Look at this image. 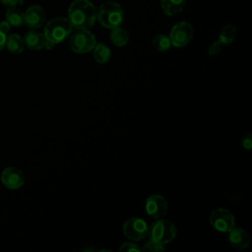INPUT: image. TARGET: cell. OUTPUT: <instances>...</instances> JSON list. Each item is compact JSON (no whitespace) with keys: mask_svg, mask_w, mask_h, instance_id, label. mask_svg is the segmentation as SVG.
<instances>
[{"mask_svg":"<svg viewBox=\"0 0 252 252\" xmlns=\"http://www.w3.org/2000/svg\"><path fill=\"white\" fill-rule=\"evenodd\" d=\"M96 19V10L88 0H75L68 10V20L77 30H88Z\"/></svg>","mask_w":252,"mask_h":252,"instance_id":"1","label":"cell"},{"mask_svg":"<svg viewBox=\"0 0 252 252\" xmlns=\"http://www.w3.org/2000/svg\"><path fill=\"white\" fill-rule=\"evenodd\" d=\"M177 233L175 224L168 220H158L148 227L149 238L158 244L165 245L172 241Z\"/></svg>","mask_w":252,"mask_h":252,"instance_id":"2","label":"cell"},{"mask_svg":"<svg viewBox=\"0 0 252 252\" xmlns=\"http://www.w3.org/2000/svg\"><path fill=\"white\" fill-rule=\"evenodd\" d=\"M96 17L104 28L113 29L119 27L124 19V12L122 7L116 2L103 3L97 13Z\"/></svg>","mask_w":252,"mask_h":252,"instance_id":"3","label":"cell"},{"mask_svg":"<svg viewBox=\"0 0 252 252\" xmlns=\"http://www.w3.org/2000/svg\"><path fill=\"white\" fill-rule=\"evenodd\" d=\"M72 32V26L68 19L65 18H54L50 20L44 28L45 38L53 44L60 43L66 39Z\"/></svg>","mask_w":252,"mask_h":252,"instance_id":"4","label":"cell"},{"mask_svg":"<svg viewBox=\"0 0 252 252\" xmlns=\"http://www.w3.org/2000/svg\"><path fill=\"white\" fill-rule=\"evenodd\" d=\"M70 48L76 53H87L94 47L96 40L94 35L88 30H78L70 38Z\"/></svg>","mask_w":252,"mask_h":252,"instance_id":"5","label":"cell"},{"mask_svg":"<svg viewBox=\"0 0 252 252\" xmlns=\"http://www.w3.org/2000/svg\"><path fill=\"white\" fill-rule=\"evenodd\" d=\"M211 225L218 231L228 232L235 226V219L233 215L224 208L214 210L209 217Z\"/></svg>","mask_w":252,"mask_h":252,"instance_id":"6","label":"cell"},{"mask_svg":"<svg viewBox=\"0 0 252 252\" xmlns=\"http://www.w3.org/2000/svg\"><path fill=\"white\" fill-rule=\"evenodd\" d=\"M148 224L140 218H131L123 224L124 235L132 241H141L148 235Z\"/></svg>","mask_w":252,"mask_h":252,"instance_id":"7","label":"cell"},{"mask_svg":"<svg viewBox=\"0 0 252 252\" xmlns=\"http://www.w3.org/2000/svg\"><path fill=\"white\" fill-rule=\"evenodd\" d=\"M193 36V28L187 22L177 23L170 31L169 39L171 45L175 47H183L189 43Z\"/></svg>","mask_w":252,"mask_h":252,"instance_id":"8","label":"cell"},{"mask_svg":"<svg viewBox=\"0 0 252 252\" xmlns=\"http://www.w3.org/2000/svg\"><path fill=\"white\" fill-rule=\"evenodd\" d=\"M145 209L150 217L158 219L166 214L167 202L163 196L159 194H153L146 200Z\"/></svg>","mask_w":252,"mask_h":252,"instance_id":"9","label":"cell"},{"mask_svg":"<svg viewBox=\"0 0 252 252\" xmlns=\"http://www.w3.org/2000/svg\"><path fill=\"white\" fill-rule=\"evenodd\" d=\"M25 24L32 29H39L45 22V12L44 9L39 5H32L27 9L24 13Z\"/></svg>","mask_w":252,"mask_h":252,"instance_id":"10","label":"cell"},{"mask_svg":"<svg viewBox=\"0 0 252 252\" xmlns=\"http://www.w3.org/2000/svg\"><path fill=\"white\" fill-rule=\"evenodd\" d=\"M1 182L8 189H18L25 182L23 172L16 167H7L2 171Z\"/></svg>","mask_w":252,"mask_h":252,"instance_id":"11","label":"cell"},{"mask_svg":"<svg viewBox=\"0 0 252 252\" xmlns=\"http://www.w3.org/2000/svg\"><path fill=\"white\" fill-rule=\"evenodd\" d=\"M228 242L236 249H246L250 244V237L244 229L234 226L228 231Z\"/></svg>","mask_w":252,"mask_h":252,"instance_id":"12","label":"cell"},{"mask_svg":"<svg viewBox=\"0 0 252 252\" xmlns=\"http://www.w3.org/2000/svg\"><path fill=\"white\" fill-rule=\"evenodd\" d=\"M25 45L32 50H39L45 47L46 38L43 33L36 31H30L24 37Z\"/></svg>","mask_w":252,"mask_h":252,"instance_id":"13","label":"cell"},{"mask_svg":"<svg viewBox=\"0 0 252 252\" xmlns=\"http://www.w3.org/2000/svg\"><path fill=\"white\" fill-rule=\"evenodd\" d=\"M185 5V0H161V9L164 14L174 16L179 14Z\"/></svg>","mask_w":252,"mask_h":252,"instance_id":"14","label":"cell"},{"mask_svg":"<svg viewBox=\"0 0 252 252\" xmlns=\"http://www.w3.org/2000/svg\"><path fill=\"white\" fill-rule=\"evenodd\" d=\"M5 46H7L8 50L11 53L14 54H20L23 52L24 47H25V43H24V39L17 33H12L9 34L6 37V44Z\"/></svg>","mask_w":252,"mask_h":252,"instance_id":"15","label":"cell"},{"mask_svg":"<svg viewBox=\"0 0 252 252\" xmlns=\"http://www.w3.org/2000/svg\"><path fill=\"white\" fill-rule=\"evenodd\" d=\"M93 56L97 63L105 64L111 57V51L107 45L103 43H97L93 48Z\"/></svg>","mask_w":252,"mask_h":252,"instance_id":"16","label":"cell"},{"mask_svg":"<svg viewBox=\"0 0 252 252\" xmlns=\"http://www.w3.org/2000/svg\"><path fill=\"white\" fill-rule=\"evenodd\" d=\"M6 21L13 27H21L25 24L24 13L15 6L9 7L5 14Z\"/></svg>","mask_w":252,"mask_h":252,"instance_id":"17","label":"cell"},{"mask_svg":"<svg viewBox=\"0 0 252 252\" xmlns=\"http://www.w3.org/2000/svg\"><path fill=\"white\" fill-rule=\"evenodd\" d=\"M109 36H110V39H111L112 43L116 46H119V47L126 45L129 41L128 32L126 30L120 28V26L111 29Z\"/></svg>","mask_w":252,"mask_h":252,"instance_id":"18","label":"cell"},{"mask_svg":"<svg viewBox=\"0 0 252 252\" xmlns=\"http://www.w3.org/2000/svg\"><path fill=\"white\" fill-rule=\"evenodd\" d=\"M237 29L234 25H226L222 28V30L220 32L219 40L220 44H229L231 43L236 35Z\"/></svg>","mask_w":252,"mask_h":252,"instance_id":"19","label":"cell"},{"mask_svg":"<svg viewBox=\"0 0 252 252\" xmlns=\"http://www.w3.org/2000/svg\"><path fill=\"white\" fill-rule=\"evenodd\" d=\"M153 47L158 51H166L170 48L171 42L169 39V36H166L165 34H158L153 38L152 41Z\"/></svg>","mask_w":252,"mask_h":252,"instance_id":"20","label":"cell"},{"mask_svg":"<svg viewBox=\"0 0 252 252\" xmlns=\"http://www.w3.org/2000/svg\"><path fill=\"white\" fill-rule=\"evenodd\" d=\"M165 249L164 245H161V244H158L153 240H149L147 241L144 246L141 248L142 251H145V252H160V251H163Z\"/></svg>","mask_w":252,"mask_h":252,"instance_id":"21","label":"cell"},{"mask_svg":"<svg viewBox=\"0 0 252 252\" xmlns=\"http://www.w3.org/2000/svg\"><path fill=\"white\" fill-rule=\"evenodd\" d=\"M119 251H121V252H139L142 250L137 244L132 243V242H126V243H123L119 247Z\"/></svg>","mask_w":252,"mask_h":252,"instance_id":"22","label":"cell"},{"mask_svg":"<svg viewBox=\"0 0 252 252\" xmlns=\"http://www.w3.org/2000/svg\"><path fill=\"white\" fill-rule=\"evenodd\" d=\"M241 146L247 150L250 151L252 148V137H251V133H247L246 135H244L241 139Z\"/></svg>","mask_w":252,"mask_h":252,"instance_id":"23","label":"cell"},{"mask_svg":"<svg viewBox=\"0 0 252 252\" xmlns=\"http://www.w3.org/2000/svg\"><path fill=\"white\" fill-rule=\"evenodd\" d=\"M220 46H221V44L220 43V41H215V42H213V43L209 46V48H208V53H209V55H211V56L217 55V54L220 51Z\"/></svg>","mask_w":252,"mask_h":252,"instance_id":"24","label":"cell"},{"mask_svg":"<svg viewBox=\"0 0 252 252\" xmlns=\"http://www.w3.org/2000/svg\"><path fill=\"white\" fill-rule=\"evenodd\" d=\"M10 28H11V25L6 20L0 22V31L3 32L4 33H7L10 31Z\"/></svg>","mask_w":252,"mask_h":252,"instance_id":"25","label":"cell"},{"mask_svg":"<svg viewBox=\"0 0 252 252\" xmlns=\"http://www.w3.org/2000/svg\"><path fill=\"white\" fill-rule=\"evenodd\" d=\"M20 0H0V2L8 7H13L16 6L19 3Z\"/></svg>","mask_w":252,"mask_h":252,"instance_id":"26","label":"cell"},{"mask_svg":"<svg viewBox=\"0 0 252 252\" xmlns=\"http://www.w3.org/2000/svg\"><path fill=\"white\" fill-rule=\"evenodd\" d=\"M6 33H4L3 32L0 31V51L5 47V44H6Z\"/></svg>","mask_w":252,"mask_h":252,"instance_id":"27","label":"cell"}]
</instances>
